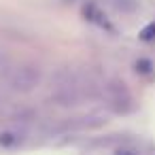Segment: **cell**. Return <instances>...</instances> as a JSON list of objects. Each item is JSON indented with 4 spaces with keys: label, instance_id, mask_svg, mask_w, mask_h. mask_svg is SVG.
Instances as JSON below:
<instances>
[{
    "label": "cell",
    "instance_id": "6da1fadb",
    "mask_svg": "<svg viewBox=\"0 0 155 155\" xmlns=\"http://www.w3.org/2000/svg\"><path fill=\"white\" fill-rule=\"evenodd\" d=\"M100 96L113 113L127 115L134 110V96L121 79H110L100 87Z\"/></svg>",
    "mask_w": 155,
    "mask_h": 155
},
{
    "label": "cell",
    "instance_id": "5b68a950",
    "mask_svg": "<svg viewBox=\"0 0 155 155\" xmlns=\"http://www.w3.org/2000/svg\"><path fill=\"white\" fill-rule=\"evenodd\" d=\"M136 68H140V72H142V74H149V72L153 70L151 62H147V60H138V62H136Z\"/></svg>",
    "mask_w": 155,
    "mask_h": 155
},
{
    "label": "cell",
    "instance_id": "3957f363",
    "mask_svg": "<svg viewBox=\"0 0 155 155\" xmlns=\"http://www.w3.org/2000/svg\"><path fill=\"white\" fill-rule=\"evenodd\" d=\"M104 2L121 15H132L138 11V0H104Z\"/></svg>",
    "mask_w": 155,
    "mask_h": 155
},
{
    "label": "cell",
    "instance_id": "277c9868",
    "mask_svg": "<svg viewBox=\"0 0 155 155\" xmlns=\"http://www.w3.org/2000/svg\"><path fill=\"white\" fill-rule=\"evenodd\" d=\"M140 38H142V41H155V24H149V26L140 32Z\"/></svg>",
    "mask_w": 155,
    "mask_h": 155
},
{
    "label": "cell",
    "instance_id": "7a4b0ae2",
    "mask_svg": "<svg viewBox=\"0 0 155 155\" xmlns=\"http://www.w3.org/2000/svg\"><path fill=\"white\" fill-rule=\"evenodd\" d=\"M41 79H43V72H41L38 66H34V64H21V66H17L13 70V74L9 79V85H11V89H15L19 94H28L34 87H38Z\"/></svg>",
    "mask_w": 155,
    "mask_h": 155
}]
</instances>
